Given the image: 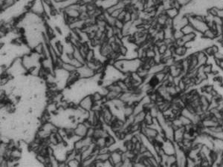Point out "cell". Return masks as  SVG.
<instances>
[{"label": "cell", "instance_id": "1", "mask_svg": "<svg viewBox=\"0 0 223 167\" xmlns=\"http://www.w3.org/2000/svg\"><path fill=\"white\" fill-rule=\"evenodd\" d=\"M163 152L167 155H173L176 154V143L173 140L166 139L161 144Z\"/></svg>", "mask_w": 223, "mask_h": 167}, {"label": "cell", "instance_id": "2", "mask_svg": "<svg viewBox=\"0 0 223 167\" xmlns=\"http://www.w3.org/2000/svg\"><path fill=\"white\" fill-rule=\"evenodd\" d=\"M77 71L79 74L80 78H83V79H90L96 74L95 71L89 68L86 64L80 68H78Z\"/></svg>", "mask_w": 223, "mask_h": 167}, {"label": "cell", "instance_id": "3", "mask_svg": "<svg viewBox=\"0 0 223 167\" xmlns=\"http://www.w3.org/2000/svg\"><path fill=\"white\" fill-rule=\"evenodd\" d=\"M94 103H94L92 98L91 94H87L84 97H83L80 99V101L79 102L78 105H79L80 107H81L82 109H83L86 111H89L92 109Z\"/></svg>", "mask_w": 223, "mask_h": 167}, {"label": "cell", "instance_id": "4", "mask_svg": "<svg viewBox=\"0 0 223 167\" xmlns=\"http://www.w3.org/2000/svg\"><path fill=\"white\" fill-rule=\"evenodd\" d=\"M88 129L89 128L87 127L83 123H79L77 125V126L74 128V133H75L76 135L83 138V137H85L86 136Z\"/></svg>", "mask_w": 223, "mask_h": 167}, {"label": "cell", "instance_id": "5", "mask_svg": "<svg viewBox=\"0 0 223 167\" xmlns=\"http://www.w3.org/2000/svg\"><path fill=\"white\" fill-rule=\"evenodd\" d=\"M216 36H217L216 33L213 29H211V28H208L202 34V37L205 38V39H208V40H215Z\"/></svg>", "mask_w": 223, "mask_h": 167}, {"label": "cell", "instance_id": "6", "mask_svg": "<svg viewBox=\"0 0 223 167\" xmlns=\"http://www.w3.org/2000/svg\"><path fill=\"white\" fill-rule=\"evenodd\" d=\"M166 14L167 15V17L170 19H173L174 18H176L179 14L180 13V11L179 9L176 8H170L169 9L166 10Z\"/></svg>", "mask_w": 223, "mask_h": 167}, {"label": "cell", "instance_id": "7", "mask_svg": "<svg viewBox=\"0 0 223 167\" xmlns=\"http://www.w3.org/2000/svg\"><path fill=\"white\" fill-rule=\"evenodd\" d=\"M146 115H147V111H143L137 114V115H134V123H133L141 124V123L144 122Z\"/></svg>", "mask_w": 223, "mask_h": 167}, {"label": "cell", "instance_id": "8", "mask_svg": "<svg viewBox=\"0 0 223 167\" xmlns=\"http://www.w3.org/2000/svg\"><path fill=\"white\" fill-rule=\"evenodd\" d=\"M62 68L64 70H66V72H68V73H72L78 70V68H76L75 66H74L70 62H63L62 64Z\"/></svg>", "mask_w": 223, "mask_h": 167}, {"label": "cell", "instance_id": "9", "mask_svg": "<svg viewBox=\"0 0 223 167\" xmlns=\"http://www.w3.org/2000/svg\"><path fill=\"white\" fill-rule=\"evenodd\" d=\"M182 32L184 33V34H191V33H195V32H197L196 30H195V28H193V26L191 24H187L182 29Z\"/></svg>", "mask_w": 223, "mask_h": 167}, {"label": "cell", "instance_id": "10", "mask_svg": "<svg viewBox=\"0 0 223 167\" xmlns=\"http://www.w3.org/2000/svg\"><path fill=\"white\" fill-rule=\"evenodd\" d=\"M92 98L94 103H96V102L100 101L102 100V99L104 98V96L103 95L100 91H95L93 92L92 94H91Z\"/></svg>", "mask_w": 223, "mask_h": 167}, {"label": "cell", "instance_id": "11", "mask_svg": "<svg viewBox=\"0 0 223 167\" xmlns=\"http://www.w3.org/2000/svg\"><path fill=\"white\" fill-rule=\"evenodd\" d=\"M178 117H179V119L180 120V121L182 122V125H183L184 126H189V125H191V124H193L192 121H191L188 117L184 116V115H180Z\"/></svg>", "mask_w": 223, "mask_h": 167}, {"label": "cell", "instance_id": "12", "mask_svg": "<svg viewBox=\"0 0 223 167\" xmlns=\"http://www.w3.org/2000/svg\"><path fill=\"white\" fill-rule=\"evenodd\" d=\"M110 157V152L105 154H98L96 156V160L101 162H105L109 160Z\"/></svg>", "mask_w": 223, "mask_h": 167}, {"label": "cell", "instance_id": "13", "mask_svg": "<svg viewBox=\"0 0 223 167\" xmlns=\"http://www.w3.org/2000/svg\"><path fill=\"white\" fill-rule=\"evenodd\" d=\"M184 35H185V34H184V33L182 32V30H175V29H174L173 39L175 40L182 39Z\"/></svg>", "mask_w": 223, "mask_h": 167}, {"label": "cell", "instance_id": "14", "mask_svg": "<svg viewBox=\"0 0 223 167\" xmlns=\"http://www.w3.org/2000/svg\"><path fill=\"white\" fill-rule=\"evenodd\" d=\"M123 25H124V22H123V21L116 19L115 23V26L116 28H119V29H121V30H122Z\"/></svg>", "mask_w": 223, "mask_h": 167}, {"label": "cell", "instance_id": "15", "mask_svg": "<svg viewBox=\"0 0 223 167\" xmlns=\"http://www.w3.org/2000/svg\"><path fill=\"white\" fill-rule=\"evenodd\" d=\"M217 16L223 19V8H219V10H218Z\"/></svg>", "mask_w": 223, "mask_h": 167}]
</instances>
